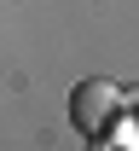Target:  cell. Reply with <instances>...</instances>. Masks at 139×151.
<instances>
[{"instance_id":"6da1fadb","label":"cell","mask_w":139,"mask_h":151,"mask_svg":"<svg viewBox=\"0 0 139 151\" xmlns=\"http://www.w3.org/2000/svg\"><path fill=\"white\" fill-rule=\"evenodd\" d=\"M116 111H122V87H116V81H104V76L76 81V93H70V122H76V134L99 139V128H104Z\"/></svg>"}]
</instances>
